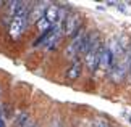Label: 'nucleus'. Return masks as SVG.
Returning <instances> with one entry per match:
<instances>
[{"label":"nucleus","mask_w":131,"mask_h":127,"mask_svg":"<svg viewBox=\"0 0 131 127\" xmlns=\"http://www.w3.org/2000/svg\"><path fill=\"white\" fill-rule=\"evenodd\" d=\"M28 23H29V7H26L24 2H19L16 13L10 19V27H8L10 35H12L13 39H18L19 35L24 32Z\"/></svg>","instance_id":"1"},{"label":"nucleus","mask_w":131,"mask_h":127,"mask_svg":"<svg viewBox=\"0 0 131 127\" xmlns=\"http://www.w3.org/2000/svg\"><path fill=\"white\" fill-rule=\"evenodd\" d=\"M104 47H105V45L99 40V35H95V34H94L92 45H91L89 52L84 55V63H86V66H88V69H89V71H95V69H99L100 55H102Z\"/></svg>","instance_id":"2"},{"label":"nucleus","mask_w":131,"mask_h":127,"mask_svg":"<svg viewBox=\"0 0 131 127\" xmlns=\"http://www.w3.org/2000/svg\"><path fill=\"white\" fill-rule=\"evenodd\" d=\"M62 27H63V35H76L81 27V16L78 13H70L65 16L62 21Z\"/></svg>","instance_id":"3"},{"label":"nucleus","mask_w":131,"mask_h":127,"mask_svg":"<svg viewBox=\"0 0 131 127\" xmlns=\"http://www.w3.org/2000/svg\"><path fill=\"white\" fill-rule=\"evenodd\" d=\"M62 37H63V27H62V23H60V24H57V26H53L52 29H50L49 37H47V40L44 42V47L47 48V50L57 48V45L60 44Z\"/></svg>","instance_id":"4"},{"label":"nucleus","mask_w":131,"mask_h":127,"mask_svg":"<svg viewBox=\"0 0 131 127\" xmlns=\"http://www.w3.org/2000/svg\"><path fill=\"white\" fill-rule=\"evenodd\" d=\"M117 63V57L113 55V52L110 50L107 45L104 47L102 50V55H100V63H99V69H102V71H108L113 68V64Z\"/></svg>","instance_id":"5"},{"label":"nucleus","mask_w":131,"mask_h":127,"mask_svg":"<svg viewBox=\"0 0 131 127\" xmlns=\"http://www.w3.org/2000/svg\"><path fill=\"white\" fill-rule=\"evenodd\" d=\"M45 5L44 3H39L36 5L32 10H29V21H34V23H37L41 18H44V13H45Z\"/></svg>","instance_id":"6"},{"label":"nucleus","mask_w":131,"mask_h":127,"mask_svg":"<svg viewBox=\"0 0 131 127\" xmlns=\"http://www.w3.org/2000/svg\"><path fill=\"white\" fill-rule=\"evenodd\" d=\"M79 76H81V63H79V61H74V63L67 69V79L74 80V79H78Z\"/></svg>","instance_id":"7"},{"label":"nucleus","mask_w":131,"mask_h":127,"mask_svg":"<svg viewBox=\"0 0 131 127\" xmlns=\"http://www.w3.org/2000/svg\"><path fill=\"white\" fill-rule=\"evenodd\" d=\"M36 24H37V29H39V31H41L42 34H44V32H47V31H50V29L53 27V26H52V24H50L45 18H41Z\"/></svg>","instance_id":"8"},{"label":"nucleus","mask_w":131,"mask_h":127,"mask_svg":"<svg viewBox=\"0 0 131 127\" xmlns=\"http://www.w3.org/2000/svg\"><path fill=\"white\" fill-rule=\"evenodd\" d=\"M0 127H7L5 125V119H3V114L0 113Z\"/></svg>","instance_id":"9"},{"label":"nucleus","mask_w":131,"mask_h":127,"mask_svg":"<svg viewBox=\"0 0 131 127\" xmlns=\"http://www.w3.org/2000/svg\"><path fill=\"white\" fill-rule=\"evenodd\" d=\"M100 127H112V125H107V124H104V125H100Z\"/></svg>","instance_id":"10"},{"label":"nucleus","mask_w":131,"mask_h":127,"mask_svg":"<svg viewBox=\"0 0 131 127\" xmlns=\"http://www.w3.org/2000/svg\"><path fill=\"white\" fill-rule=\"evenodd\" d=\"M28 127H36V125H28Z\"/></svg>","instance_id":"11"},{"label":"nucleus","mask_w":131,"mask_h":127,"mask_svg":"<svg viewBox=\"0 0 131 127\" xmlns=\"http://www.w3.org/2000/svg\"><path fill=\"white\" fill-rule=\"evenodd\" d=\"M129 71H131V64H129Z\"/></svg>","instance_id":"12"},{"label":"nucleus","mask_w":131,"mask_h":127,"mask_svg":"<svg viewBox=\"0 0 131 127\" xmlns=\"http://www.w3.org/2000/svg\"><path fill=\"white\" fill-rule=\"evenodd\" d=\"M129 121H131V116H129Z\"/></svg>","instance_id":"13"}]
</instances>
